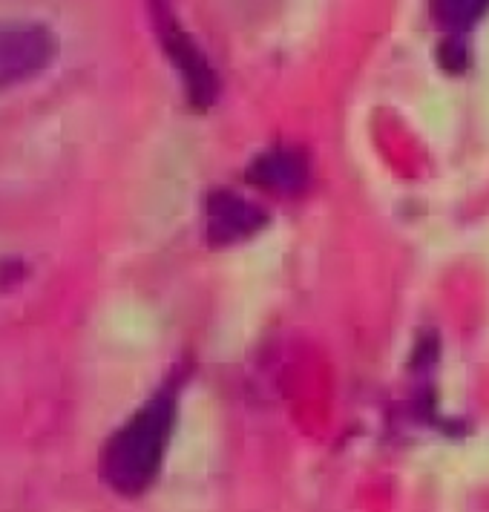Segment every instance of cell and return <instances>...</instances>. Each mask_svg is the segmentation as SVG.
Segmentation results:
<instances>
[{"label": "cell", "instance_id": "6da1fadb", "mask_svg": "<svg viewBox=\"0 0 489 512\" xmlns=\"http://www.w3.org/2000/svg\"><path fill=\"white\" fill-rule=\"evenodd\" d=\"M176 426V389L164 386L107 438L98 472L116 495L136 498L153 487Z\"/></svg>", "mask_w": 489, "mask_h": 512}, {"label": "cell", "instance_id": "7a4b0ae2", "mask_svg": "<svg viewBox=\"0 0 489 512\" xmlns=\"http://www.w3.org/2000/svg\"><path fill=\"white\" fill-rule=\"evenodd\" d=\"M58 52V38L41 21H0V90L47 72Z\"/></svg>", "mask_w": 489, "mask_h": 512}, {"label": "cell", "instance_id": "3957f363", "mask_svg": "<svg viewBox=\"0 0 489 512\" xmlns=\"http://www.w3.org/2000/svg\"><path fill=\"white\" fill-rule=\"evenodd\" d=\"M153 21H156V32H159L164 52L170 55L173 67L185 81L187 98L196 107H210L219 95V78L205 58V52L196 47V41L176 24V18L164 6H153Z\"/></svg>", "mask_w": 489, "mask_h": 512}, {"label": "cell", "instance_id": "277c9868", "mask_svg": "<svg viewBox=\"0 0 489 512\" xmlns=\"http://www.w3.org/2000/svg\"><path fill=\"white\" fill-rule=\"evenodd\" d=\"M265 225V213L242 196L219 190L208 199V239L216 245L239 242Z\"/></svg>", "mask_w": 489, "mask_h": 512}, {"label": "cell", "instance_id": "5b68a950", "mask_svg": "<svg viewBox=\"0 0 489 512\" xmlns=\"http://www.w3.org/2000/svg\"><path fill=\"white\" fill-rule=\"evenodd\" d=\"M308 176V167L300 153L291 150H271L262 153L257 162L248 167V179L268 190H297Z\"/></svg>", "mask_w": 489, "mask_h": 512}, {"label": "cell", "instance_id": "8992f818", "mask_svg": "<svg viewBox=\"0 0 489 512\" xmlns=\"http://www.w3.org/2000/svg\"><path fill=\"white\" fill-rule=\"evenodd\" d=\"M487 3H472V0H449V3H438V21L452 32H464L475 21L484 18Z\"/></svg>", "mask_w": 489, "mask_h": 512}, {"label": "cell", "instance_id": "52a82bcc", "mask_svg": "<svg viewBox=\"0 0 489 512\" xmlns=\"http://www.w3.org/2000/svg\"><path fill=\"white\" fill-rule=\"evenodd\" d=\"M441 64L446 67V70H452V72H458V70H464L466 67V49L461 41H446L441 47Z\"/></svg>", "mask_w": 489, "mask_h": 512}]
</instances>
